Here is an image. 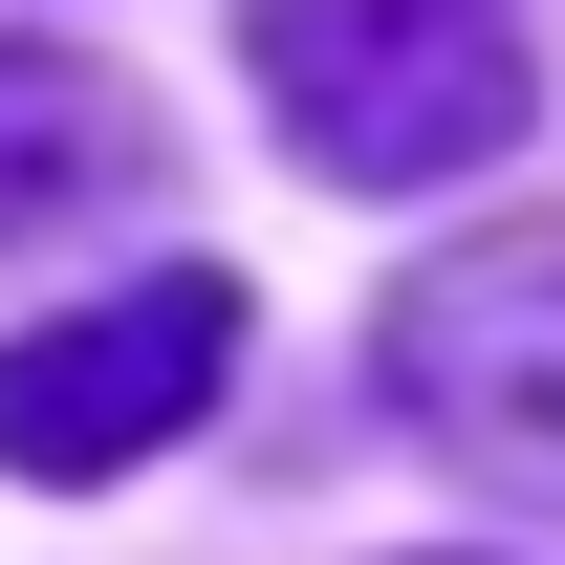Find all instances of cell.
<instances>
[{"label":"cell","mask_w":565,"mask_h":565,"mask_svg":"<svg viewBox=\"0 0 565 565\" xmlns=\"http://www.w3.org/2000/svg\"><path fill=\"white\" fill-rule=\"evenodd\" d=\"M392 414L457 457V479L500 500H565V217H522V239H457V262L392 282Z\"/></svg>","instance_id":"7a4b0ae2"},{"label":"cell","mask_w":565,"mask_h":565,"mask_svg":"<svg viewBox=\"0 0 565 565\" xmlns=\"http://www.w3.org/2000/svg\"><path fill=\"white\" fill-rule=\"evenodd\" d=\"M131 174H152L131 87L66 66V44H0V262H22V239H66L87 196H131Z\"/></svg>","instance_id":"277c9868"},{"label":"cell","mask_w":565,"mask_h":565,"mask_svg":"<svg viewBox=\"0 0 565 565\" xmlns=\"http://www.w3.org/2000/svg\"><path fill=\"white\" fill-rule=\"evenodd\" d=\"M217 370H239V282L217 262H152L66 327H22L0 349V479H131L174 435L217 414Z\"/></svg>","instance_id":"3957f363"},{"label":"cell","mask_w":565,"mask_h":565,"mask_svg":"<svg viewBox=\"0 0 565 565\" xmlns=\"http://www.w3.org/2000/svg\"><path fill=\"white\" fill-rule=\"evenodd\" d=\"M239 66L327 196H435V174L522 152V109H544L522 0H239Z\"/></svg>","instance_id":"6da1fadb"}]
</instances>
